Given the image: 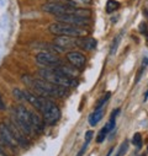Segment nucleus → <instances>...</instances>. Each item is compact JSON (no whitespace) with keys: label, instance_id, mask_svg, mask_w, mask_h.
Listing matches in <instances>:
<instances>
[{"label":"nucleus","instance_id":"obj_1","mask_svg":"<svg viewBox=\"0 0 148 156\" xmlns=\"http://www.w3.org/2000/svg\"><path fill=\"white\" fill-rule=\"evenodd\" d=\"M39 75L42 77V80L48 81L53 85H58L62 87H72L76 86L77 81L74 79H69V77L62 75L59 71H57L54 68L53 69H48V68H42L39 70Z\"/></svg>","mask_w":148,"mask_h":156},{"label":"nucleus","instance_id":"obj_2","mask_svg":"<svg viewBox=\"0 0 148 156\" xmlns=\"http://www.w3.org/2000/svg\"><path fill=\"white\" fill-rule=\"evenodd\" d=\"M32 86L33 89L42 96L46 97H64L68 95V90L67 87H62L58 85H53L48 81H45L42 79H33L32 80Z\"/></svg>","mask_w":148,"mask_h":156},{"label":"nucleus","instance_id":"obj_3","mask_svg":"<svg viewBox=\"0 0 148 156\" xmlns=\"http://www.w3.org/2000/svg\"><path fill=\"white\" fill-rule=\"evenodd\" d=\"M48 30L51 33H53L56 36H67V37H74V38L84 37L88 34V31L84 27L73 26V25H68V23H63V22L51 23Z\"/></svg>","mask_w":148,"mask_h":156},{"label":"nucleus","instance_id":"obj_4","mask_svg":"<svg viewBox=\"0 0 148 156\" xmlns=\"http://www.w3.org/2000/svg\"><path fill=\"white\" fill-rule=\"evenodd\" d=\"M13 122L27 136H31L35 134V132L30 124V111H27L25 107H22V106L16 107V109L14 111V115H13Z\"/></svg>","mask_w":148,"mask_h":156},{"label":"nucleus","instance_id":"obj_5","mask_svg":"<svg viewBox=\"0 0 148 156\" xmlns=\"http://www.w3.org/2000/svg\"><path fill=\"white\" fill-rule=\"evenodd\" d=\"M41 112L43 114V119L47 124H54L61 118V109L58 108V106L47 98L42 100Z\"/></svg>","mask_w":148,"mask_h":156},{"label":"nucleus","instance_id":"obj_6","mask_svg":"<svg viewBox=\"0 0 148 156\" xmlns=\"http://www.w3.org/2000/svg\"><path fill=\"white\" fill-rule=\"evenodd\" d=\"M36 62L39 63L40 65L42 66H48V68H57L62 63L59 60V58L52 53V52H48V51H43V52H40L39 54L36 55Z\"/></svg>","mask_w":148,"mask_h":156},{"label":"nucleus","instance_id":"obj_7","mask_svg":"<svg viewBox=\"0 0 148 156\" xmlns=\"http://www.w3.org/2000/svg\"><path fill=\"white\" fill-rule=\"evenodd\" d=\"M74 8H70L65 3H58V2H54V3H47L42 6V10L45 12H48V14H52L54 15L56 17L59 16V15H64V14H70L73 11Z\"/></svg>","mask_w":148,"mask_h":156},{"label":"nucleus","instance_id":"obj_8","mask_svg":"<svg viewBox=\"0 0 148 156\" xmlns=\"http://www.w3.org/2000/svg\"><path fill=\"white\" fill-rule=\"evenodd\" d=\"M57 20H58V22H63V23H68V25H73V26H79V27H84L90 23L89 19L78 16L76 14L59 15V16H57Z\"/></svg>","mask_w":148,"mask_h":156},{"label":"nucleus","instance_id":"obj_9","mask_svg":"<svg viewBox=\"0 0 148 156\" xmlns=\"http://www.w3.org/2000/svg\"><path fill=\"white\" fill-rule=\"evenodd\" d=\"M0 136H2V140L4 141V144L8 145L9 149L16 150V147L19 146V144L15 140V138H14L13 133L10 132L9 127L6 126V123H0Z\"/></svg>","mask_w":148,"mask_h":156},{"label":"nucleus","instance_id":"obj_10","mask_svg":"<svg viewBox=\"0 0 148 156\" xmlns=\"http://www.w3.org/2000/svg\"><path fill=\"white\" fill-rule=\"evenodd\" d=\"M67 60L74 68L80 69V68H83L85 65L87 58H85V55L83 53H80L78 51H70V52L67 53Z\"/></svg>","mask_w":148,"mask_h":156},{"label":"nucleus","instance_id":"obj_11","mask_svg":"<svg viewBox=\"0 0 148 156\" xmlns=\"http://www.w3.org/2000/svg\"><path fill=\"white\" fill-rule=\"evenodd\" d=\"M6 126L9 127V129H10V132L13 133V135H14V138H15V140L17 141V144L19 145H21V146H28V140H27V138H26V134L24 133V132H21L19 128H17V126L11 121V122H8L6 123Z\"/></svg>","mask_w":148,"mask_h":156},{"label":"nucleus","instance_id":"obj_12","mask_svg":"<svg viewBox=\"0 0 148 156\" xmlns=\"http://www.w3.org/2000/svg\"><path fill=\"white\" fill-rule=\"evenodd\" d=\"M54 44L61 47L62 49L78 47V38L74 37H67V36H57L54 38Z\"/></svg>","mask_w":148,"mask_h":156},{"label":"nucleus","instance_id":"obj_13","mask_svg":"<svg viewBox=\"0 0 148 156\" xmlns=\"http://www.w3.org/2000/svg\"><path fill=\"white\" fill-rule=\"evenodd\" d=\"M30 124L35 133H42L45 130V123L41 119V117L35 114L33 112H30Z\"/></svg>","mask_w":148,"mask_h":156},{"label":"nucleus","instance_id":"obj_14","mask_svg":"<svg viewBox=\"0 0 148 156\" xmlns=\"http://www.w3.org/2000/svg\"><path fill=\"white\" fill-rule=\"evenodd\" d=\"M57 71H59L62 75H64V76H67V77H69V79H76V77L79 75V70L77 69V68H74L73 65H63V64H61L59 66H57V68H54Z\"/></svg>","mask_w":148,"mask_h":156},{"label":"nucleus","instance_id":"obj_15","mask_svg":"<svg viewBox=\"0 0 148 156\" xmlns=\"http://www.w3.org/2000/svg\"><path fill=\"white\" fill-rule=\"evenodd\" d=\"M78 47H80L85 51H93L96 48V40L93 37L78 38Z\"/></svg>","mask_w":148,"mask_h":156},{"label":"nucleus","instance_id":"obj_16","mask_svg":"<svg viewBox=\"0 0 148 156\" xmlns=\"http://www.w3.org/2000/svg\"><path fill=\"white\" fill-rule=\"evenodd\" d=\"M24 96H25V100H26V101H28L36 109H39V111L41 112V108H42V100H43V97H37V96L32 95V94H31L30 91H27V90L24 91Z\"/></svg>","mask_w":148,"mask_h":156},{"label":"nucleus","instance_id":"obj_17","mask_svg":"<svg viewBox=\"0 0 148 156\" xmlns=\"http://www.w3.org/2000/svg\"><path fill=\"white\" fill-rule=\"evenodd\" d=\"M102 117H104V109H102V107L95 108L94 113L90 114V117H89V124L93 126V127L96 126V124L102 119Z\"/></svg>","mask_w":148,"mask_h":156},{"label":"nucleus","instance_id":"obj_18","mask_svg":"<svg viewBox=\"0 0 148 156\" xmlns=\"http://www.w3.org/2000/svg\"><path fill=\"white\" fill-rule=\"evenodd\" d=\"M119 8H120V3L119 2H116V0H107V3H106V12L111 14V12L116 11Z\"/></svg>","mask_w":148,"mask_h":156},{"label":"nucleus","instance_id":"obj_19","mask_svg":"<svg viewBox=\"0 0 148 156\" xmlns=\"http://www.w3.org/2000/svg\"><path fill=\"white\" fill-rule=\"evenodd\" d=\"M132 144H133L136 147H138V149L142 146V136H141L139 133H136V134L133 135V138H132Z\"/></svg>","mask_w":148,"mask_h":156},{"label":"nucleus","instance_id":"obj_20","mask_svg":"<svg viewBox=\"0 0 148 156\" xmlns=\"http://www.w3.org/2000/svg\"><path fill=\"white\" fill-rule=\"evenodd\" d=\"M119 43H120V36H117V37L115 38V41L113 42V46H111V51H110V54H111V55L115 54V52H116V49H117Z\"/></svg>","mask_w":148,"mask_h":156},{"label":"nucleus","instance_id":"obj_21","mask_svg":"<svg viewBox=\"0 0 148 156\" xmlns=\"http://www.w3.org/2000/svg\"><path fill=\"white\" fill-rule=\"evenodd\" d=\"M110 96H111V94H110V92H106V94H105V96H104V97H102V98H101V100L98 102V105H96V108H100V107H102V105H104V103H105V102H106V101L110 98Z\"/></svg>","mask_w":148,"mask_h":156},{"label":"nucleus","instance_id":"obj_22","mask_svg":"<svg viewBox=\"0 0 148 156\" xmlns=\"http://www.w3.org/2000/svg\"><path fill=\"white\" fill-rule=\"evenodd\" d=\"M13 94H14V96H15L17 100H25V96H24V91H20L19 89H15V90L13 91Z\"/></svg>","mask_w":148,"mask_h":156},{"label":"nucleus","instance_id":"obj_23","mask_svg":"<svg viewBox=\"0 0 148 156\" xmlns=\"http://www.w3.org/2000/svg\"><path fill=\"white\" fill-rule=\"evenodd\" d=\"M126 151H127V141H125V143L121 145V147H120V150L117 151L116 156H122V155H124Z\"/></svg>","mask_w":148,"mask_h":156},{"label":"nucleus","instance_id":"obj_24","mask_svg":"<svg viewBox=\"0 0 148 156\" xmlns=\"http://www.w3.org/2000/svg\"><path fill=\"white\" fill-rule=\"evenodd\" d=\"M106 135H107V133L106 132H104L102 129L100 130V133H99V135H98V138H96V143H102L104 141V139L106 138Z\"/></svg>","mask_w":148,"mask_h":156},{"label":"nucleus","instance_id":"obj_25","mask_svg":"<svg viewBox=\"0 0 148 156\" xmlns=\"http://www.w3.org/2000/svg\"><path fill=\"white\" fill-rule=\"evenodd\" d=\"M144 69H146V65H142V66H141V69H139V71L137 73V76H136V83H138V81H139L141 75L144 73Z\"/></svg>","mask_w":148,"mask_h":156},{"label":"nucleus","instance_id":"obj_26","mask_svg":"<svg viewBox=\"0 0 148 156\" xmlns=\"http://www.w3.org/2000/svg\"><path fill=\"white\" fill-rule=\"evenodd\" d=\"M93 132L91 130H88L87 133H85V144H89L90 143V140H91V136H93Z\"/></svg>","mask_w":148,"mask_h":156},{"label":"nucleus","instance_id":"obj_27","mask_svg":"<svg viewBox=\"0 0 148 156\" xmlns=\"http://www.w3.org/2000/svg\"><path fill=\"white\" fill-rule=\"evenodd\" d=\"M5 109H6V105H5L2 95H0V111H5Z\"/></svg>","mask_w":148,"mask_h":156},{"label":"nucleus","instance_id":"obj_28","mask_svg":"<svg viewBox=\"0 0 148 156\" xmlns=\"http://www.w3.org/2000/svg\"><path fill=\"white\" fill-rule=\"evenodd\" d=\"M139 32H141V33H147V32H148L146 23H141V25H139Z\"/></svg>","mask_w":148,"mask_h":156},{"label":"nucleus","instance_id":"obj_29","mask_svg":"<svg viewBox=\"0 0 148 156\" xmlns=\"http://www.w3.org/2000/svg\"><path fill=\"white\" fill-rule=\"evenodd\" d=\"M87 146H88V144H84V146H83V147H82V149L79 150V152L77 154V156H83V154H84V151L87 150Z\"/></svg>","mask_w":148,"mask_h":156},{"label":"nucleus","instance_id":"obj_30","mask_svg":"<svg viewBox=\"0 0 148 156\" xmlns=\"http://www.w3.org/2000/svg\"><path fill=\"white\" fill-rule=\"evenodd\" d=\"M143 65H148V58H144L143 59Z\"/></svg>","mask_w":148,"mask_h":156},{"label":"nucleus","instance_id":"obj_31","mask_svg":"<svg viewBox=\"0 0 148 156\" xmlns=\"http://www.w3.org/2000/svg\"><path fill=\"white\" fill-rule=\"evenodd\" d=\"M0 156H5V154H4V151L2 150V147H0Z\"/></svg>","mask_w":148,"mask_h":156},{"label":"nucleus","instance_id":"obj_32","mask_svg":"<svg viewBox=\"0 0 148 156\" xmlns=\"http://www.w3.org/2000/svg\"><path fill=\"white\" fill-rule=\"evenodd\" d=\"M82 2H84V3H87V4H89V3H91V0H82Z\"/></svg>","mask_w":148,"mask_h":156},{"label":"nucleus","instance_id":"obj_33","mask_svg":"<svg viewBox=\"0 0 148 156\" xmlns=\"http://www.w3.org/2000/svg\"><path fill=\"white\" fill-rule=\"evenodd\" d=\"M111 154H113V150H110V151L107 152V155H106V156H111Z\"/></svg>","mask_w":148,"mask_h":156},{"label":"nucleus","instance_id":"obj_34","mask_svg":"<svg viewBox=\"0 0 148 156\" xmlns=\"http://www.w3.org/2000/svg\"><path fill=\"white\" fill-rule=\"evenodd\" d=\"M146 36H147V38H148V32H147V33H146Z\"/></svg>","mask_w":148,"mask_h":156},{"label":"nucleus","instance_id":"obj_35","mask_svg":"<svg viewBox=\"0 0 148 156\" xmlns=\"http://www.w3.org/2000/svg\"><path fill=\"white\" fill-rule=\"evenodd\" d=\"M147 150H148V149H147Z\"/></svg>","mask_w":148,"mask_h":156},{"label":"nucleus","instance_id":"obj_36","mask_svg":"<svg viewBox=\"0 0 148 156\" xmlns=\"http://www.w3.org/2000/svg\"><path fill=\"white\" fill-rule=\"evenodd\" d=\"M142 156H143V155H142Z\"/></svg>","mask_w":148,"mask_h":156}]
</instances>
